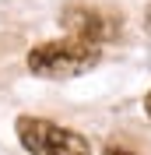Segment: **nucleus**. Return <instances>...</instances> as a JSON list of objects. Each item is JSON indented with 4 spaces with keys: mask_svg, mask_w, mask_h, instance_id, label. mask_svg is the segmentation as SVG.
Returning a JSON list of instances; mask_svg holds the SVG:
<instances>
[{
    "mask_svg": "<svg viewBox=\"0 0 151 155\" xmlns=\"http://www.w3.org/2000/svg\"><path fill=\"white\" fill-rule=\"evenodd\" d=\"M144 25H148V32H151V4H148V14H144Z\"/></svg>",
    "mask_w": 151,
    "mask_h": 155,
    "instance_id": "6",
    "label": "nucleus"
},
{
    "mask_svg": "<svg viewBox=\"0 0 151 155\" xmlns=\"http://www.w3.org/2000/svg\"><path fill=\"white\" fill-rule=\"evenodd\" d=\"M60 25L70 39H81V42H92V46L102 49L105 39H116L120 32V18L109 14L102 7H88V4H70V7L60 14Z\"/></svg>",
    "mask_w": 151,
    "mask_h": 155,
    "instance_id": "3",
    "label": "nucleus"
},
{
    "mask_svg": "<svg viewBox=\"0 0 151 155\" xmlns=\"http://www.w3.org/2000/svg\"><path fill=\"white\" fill-rule=\"evenodd\" d=\"M144 113L151 116V92H148V99H144Z\"/></svg>",
    "mask_w": 151,
    "mask_h": 155,
    "instance_id": "5",
    "label": "nucleus"
},
{
    "mask_svg": "<svg viewBox=\"0 0 151 155\" xmlns=\"http://www.w3.org/2000/svg\"><path fill=\"white\" fill-rule=\"evenodd\" d=\"M105 155H137V152H130V148H123V145H109Z\"/></svg>",
    "mask_w": 151,
    "mask_h": 155,
    "instance_id": "4",
    "label": "nucleus"
},
{
    "mask_svg": "<svg viewBox=\"0 0 151 155\" xmlns=\"http://www.w3.org/2000/svg\"><path fill=\"white\" fill-rule=\"evenodd\" d=\"M102 57V49L92 46V42H81V39H49V42H39L28 53V71L39 78H53V81H63V78H77L92 71Z\"/></svg>",
    "mask_w": 151,
    "mask_h": 155,
    "instance_id": "1",
    "label": "nucleus"
},
{
    "mask_svg": "<svg viewBox=\"0 0 151 155\" xmlns=\"http://www.w3.org/2000/svg\"><path fill=\"white\" fill-rule=\"evenodd\" d=\"M18 137L28 155H92V148L81 134L60 124H49V120H39V116H21Z\"/></svg>",
    "mask_w": 151,
    "mask_h": 155,
    "instance_id": "2",
    "label": "nucleus"
}]
</instances>
